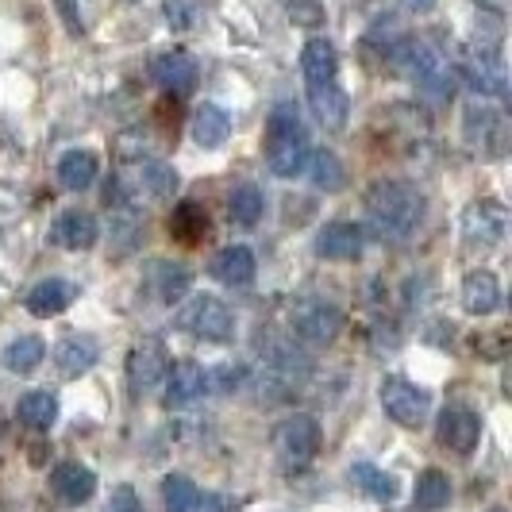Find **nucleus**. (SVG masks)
<instances>
[{"label": "nucleus", "mask_w": 512, "mask_h": 512, "mask_svg": "<svg viewBox=\"0 0 512 512\" xmlns=\"http://www.w3.org/2000/svg\"><path fill=\"white\" fill-rule=\"evenodd\" d=\"M16 420L24 428L47 432L54 420H58V397H54L51 389H31V393L20 397V405H16Z\"/></svg>", "instance_id": "c85d7f7f"}, {"label": "nucleus", "mask_w": 512, "mask_h": 512, "mask_svg": "<svg viewBox=\"0 0 512 512\" xmlns=\"http://www.w3.org/2000/svg\"><path fill=\"white\" fill-rule=\"evenodd\" d=\"M301 70H305L308 89H312V85H328V81H335V74H339V54H335L332 39H324V35L308 39L305 51H301Z\"/></svg>", "instance_id": "b1692460"}, {"label": "nucleus", "mask_w": 512, "mask_h": 512, "mask_svg": "<svg viewBox=\"0 0 512 512\" xmlns=\"http://www.w3.org/2000/svg\"><path fill=\"white\" fill-rule=\"evenodd\" d=\"M436 436L447 451L455 455H470L482 439V416L474 409H462V405H451V409L439 412L436 420Z\"/></svg>", "instance_id": "ddd939ff"}, {"label": "nucleus", "mask_w": 512, "mask_h": 512, "mask_svg": "<svg viewBox=\"0 0 512 512\" xmlns=\"http://www.w3.org/2000/svg\"><path fill=\"white\" fill-rule=\"evenodd\" d=\"M343 308L332 305V301H316V297H305V301H293L289 308V332L297 343H308V347H328L339 339L343 332Z\"/></svg>", "instance_id": "39448f33"}, {"label": "nucleus", "mask_w": 512, "mask_h": 512, "mask_svg": "<svg viewBox=\"0 0 512 512\" xmlns=\"http://www.w3.org/2000/svg\"><path fill=\"white\" fill-rule=\"evenodd\" d=\"M312 181H316L320 189H328V193H339V189H343L347 170H343V162L335 158V151H316V154H312Z\"/></svg>", "instance_id": "f704fd0d"}, {"label": "nucleus", "mask_w": 512, "mask_h": 512, "mask_svg": "<svg viewBox=\"0 0 512 512\" xmlns=\"http://www.w3.org/2000/svg\"><path fill=\"white\" fill-rule=\"evenodd\" d=\"M509 235V212L501 201H474L462 212V243L470 251H497Z\"/></svg>", "instance_id": "1a4fd4ad"}, {"label": "nucleus", "mask_w": 512, "mask_h": 512, "mask_svg": "<svg viewBox=\"0 0 512 512\" xmlns=\"http://www.w3.org/2000/svg\"><path fill=\"white\" fill-rule=\"evenodd\" d=\"M489 512H505V509H489Z\"/></svg>", "instance_id": "79ce46f5"}, {"label": "nucleus", "mask_w": 512, "mask_h": 512, "mask_svg": "<svg viewBox=\"0 0 512 512\" xmlns=\"http://www.w3.org/2000/svg\"><path fill=\"white\" fill-rule=\"evenodd\" d=\"M462 81L474 89V93H482V97H505V89H509V74H505V58H501V47H486V43H478L474 51L462 58L459 66Z\"/></svg>", "instance_id": "9d476101"}, {"label": "nucleus", "mask_w": 512, "mask_h": 512, "mask_svg": "<svg viewBox=\"0 0 512 512\" xmlns=\"http://www.w3.org/2000/svg\"><path fill=\"white\" fill-rule=\"evenodd\" d=\"M451 493H455L451 478H447L443 470H436V466H428V470L416 478V489H412L416 505H420V509H428V512L447 509V505H451Z\"/></svg>", "instance_id": "2f4dec72"}, {"label": "nucleus", "mask_w": 512, "mask_h": 512, "mask_svg": "<svg viewBox=\"0 0 512 512\" xmlns=\"http://www.w3.org/2000/svg\"><path fill=\"white\" fill-rule=\"evenodd\" d=\"M178 193V174L158 162V158H135L128 162L124 178H116V185L108 189V205H128V201H154V205H166L170 197Z\"/></svg>", "instance_id": "7ed1b4c3"}, {"label": "nucleus", "mask_w": 512, "mask_h": 512, "mask_svg": "<svg viewBox=\"0 0 512 512\" xmlns=\"http://www.w3.org/2000/svg\"><path fill=\"white\" fill-rule=\"evenodd\" d=\"M351 482H355L370 501H382V505H389V501L397 497V478H393L389 470H382V466H374V462H355V466H351Z\"/></svg>", "instance_id": "7c9ffc66"}, {"label": "nucleus", "mask_w": 512, "mask_h": 512, "mask_svg": "<svg viewBox=\"0 0 512 512\" xmlns=\"http://www.w3.org/2000/svg\"><path fill=\"white\" fill-rule=\"evenodd\" d=\"M378 397H382L385 416L397 420L401 428H420L428 420V409H432V397L420 385L405 382V378H385L378 385Z\"/></svg>", "instance_id": "9b49d317"}, {"label": "nucleus", "mask_w": 512, "mask_h": 512, "mask_svg": "<svg viewBox=\"0 0 512 512\" xmlns=\"http://www.w3.org/2000/svg\"><path fill=\"white\" fill-rule=\"evenodd\" d=\"M308 108H312V116L324 124V131H343L347 120H351V101H347V93H343L335 81L312 85V89H308Z\"/></svg>", "instance_id": "6ab92c4d"}, {"label": "nucleus", "mask_w": 512, "mask_h": 512, "mask_svg": "<svg viewBox=\"0 0 512 512\" xmlns=\"http://www.w3.org/2000/svg\"><path fill=\"white\" fill-rule=\"evenodd\" d=\"M362 247H366V235L351 220H332L316 231V255L328 262H359Z\"/></svg>", "instance_id": "4468645a"}, {"label": "nucleus", "mask_w": 512, "mask_h": 512, "mask_svg": "<svg viewBox=\"0 0 512 512\" xmlns=\"http://www.w3.org/2000/svg\"><path fill=\"white\" fill-rule=\"evenodd\" d=\"M262 212H266L262 189H258L255 181H235V185L228 189L231 224H239V228H255L258 220H262Z\"/></svg>", "instance_id": "cd10ccee"}, {"label": "nucleus", "mask_w": 512, "mask_h": 512, "mask_svg": "<svg viewBox=\"0 0 512 512\" xmlns=\"http://www.w3.org/2000/svg\"><path fill=\"white\" fill-rule=\"evenodd\" d=\"M320 443H324L320 420L308 416V412H293V416H285L282 424L274 428V451H278L282 466H289V470L308 466L320 455Z\"/></svg>", "instance_id": "423d86ee"}, {"label": "nucleus", "mask_w": 512, "mask_h": 512, "mask_svg": "<svg viewBox=\"0 0 512 512\" xmlns=\"http://www.w3.org/2000/svg\"><path fill=\"white\" fill-rule=\"evenodd\" d=\"M231 135V116L220 108V104H201L197 112H193V143L197 147H224Z\"/></svg>", "instance_id": "a878e982"}, {"label": "nucleus", "mask_w": 512, "mask_h": 512, "mask_svg": "<svg viewBox=\"0 0 512 512\" xmlns=\"http://www.w3.org/2000/svg\"><path fill=\"white\" fill-rule=\"evenodd\" d=\"M97 359H101V347H97L93 335L74 332L54 347V366H58L62 378H81V374H89V370L97 366Z\"/></svg>", "instance_id": "f3484780"}, {"label": "nucleus", "mask_w": 512, "mask_h": 512, "mask_svg": "<svg viewBox=\"0 0 512 512\" xmlns=\"http://www.w3.org/2000/svg\"><path fill=\"white\" fill-rule=\"evenodd\" d=\"M289 12H293V20L301 24V20H312V24H320L324 20V12H320V4L316 0H293L289 4Z\"/></svg>", "instance_id": "58836bf2"}, {"label": "nucleus", "mask_w": 512, "mask_h": 512, "mask_svg": "<svg viewBox=\"0 0 512 512\" xmlns=\"http://www.w3.org/2000/svg\"><path fill=\"white\" fill-rule=\"evenodd\" d=\"M166 20L174 31H193L205 16V0H166Z\"/></svg>", "instance_id": "e433bc0d"}, {"label": "nucleus", "mask_w": 512, "mask_h": 512, "mask_svg": "<svg viewBox=\"0 0 512 512\" xmlns=\"http://www.w3.org/2000/svg\"><path fill=\"white\" fill-rule=\"evenodd\" d=\"M462 135H466L474 154L505 158L509 154V116H505V108L486 101V97L470 101L462 112Z\"/></svg>", "instance_id": "20e7f679"}, {"label": "nucleus", "mask_w": 512, "mask_h": 512, "mask_svg": "<svg viewBox=\"0 0 512 512\" xmlns=\"http://www.w3.org/2000/svg\"><path fill=\"white\" fill-rule=\"evenodd\" d=\"M197 512H239V501L228 497V493H205V489H201Z\"/></svg>", "instance_id": "4c0bfd02"}, {"label": "nucleus", "mask_w": 512, "mask_h": 512, "mask_svg": "<svg viewBox=\"0 0 512 512\" xmlns=\"http://www.w3.org/2000/svg\"><path fill=\"white\" fill-rule=\"evenodd\" d=\"M162 501H166V512H197L201 489L193 486L185 474H166L162 478Z\"/></svg>", "instance_id": "72a5a7b5"}, {"label": "nucleus", "mask_w": 512, "mask_h": 512, "mask_svg": "<svg viewBox=\"0 0 512 512\" xmlns=\"http://www.w3.org/2000/svg\"><path fill=\"white\" fill-rule=\"evenodd\" d=\"M97 239H101V224H97L93 212L70 208V212H62L58 224H54V243L66 247V251H89Z\"/></svg>", "instance_id": "aec40b11"}, {"label": "nucleus", "mask_w": 512, "mask_h": 512, "mask_svg": "<svg viewBox=\"0 0 512 512\" xmlns=\"http://www.w3.org/2000/svg\"><path fill=\"white\" fill-rule=\"evenodd\" d=\"M362 205H366V224H370V231H374L378 239L401 243V239H409L412 231L420 228L428 201H424V193H420L412 181L378 178V181H370Z\"/></svg>", "instance_id": "f257e3e1"}, {"label": "nucleus", "mask_w": 512, "mask_h": 512, "mask_svg": "<svg viewBox=\"0 0 512 512\" xmlns=\"http://www.w3.org/2000/svg\"><path fill=\"white\" fill-rule=\"evenodd\" d=\"M166 370H170V351H166L162 339L143 335V339L128 351V389L135 393V397L151 393L154 385L166 378Z\"/></svg>", "instance_id": "f8f14e48"}, {"label": "nucleus", "mask_w": 512, "mask_h": 512, "mask_svg": "<svg viewBox=\"0 0 512 512\" xmlns=\"http://www.w3.org/2000/svg\"><path fill=\"white\" fill-rule=\"evenodd\" d=\"M51 493L62 505H85L97 493V474L85 462H58L51 470Z\"/></svg>", "instance_id": "2eb2a0df"}, {"label": "nucleus", "mask_w": 512, "mask_h": 512, "mask_svg": "<svg viewBox=\"0 0 512 512\" xmlns=\"http://www.w3.org/2000/svg\"><path fill=\"white\" fill-rule=\"evenodd\" d=\"M178 328L189 335H197V339H205V343H228L231 335H235V312H231L220 297L197 293V297L178 312Z\"/></svg>", "instance_id": "0eeeda50"}, {"label": "nucleus", "mask_w": 512, "mask_h": 512, "mask_svg": "<svg viewBox=\"0 0 512 512\" xmlns=\"http://www.w3.org/2000/svg\"><path fill=\"white\" fill-rule=\"evenodd\" d=\"M189 282H193L189 266H181V262H170V258H154V262H151L147 289L154 293V301H158V305H178L181 297L189 293Z\"/></svg>", "instance_id": "a211bd4d"}, {"label": "nucleus", "mask_w": 512, "mask_h": 512, "mask_svg": "<svg viewBox=\"0 0 512 512\" xmlns=\"http://www.w3.org/2000/svg\"><path fill=\"white\" fill-rule=\"evenodd\" d=\"M501 305V282L493 270H470L462 278V308L474 316H486Z\"/></svg>", "instance_id": "393cba45"}, {"label": "nucleus", "mask_w": 512, "mask_h": 512, "mask_svg": "<svg viewBox=\"0 0 512 512\" xmlns=\"http://www.w3.org/2000/svg\"><path fill=\"white\" fill-rule=\"evenodd\" d=\"M151 77L166 93H189L197 85V62L185 51H166L151 62Z\"/></svg>", "instance_id": "412c9836"}, {"label": "nucleus", "mask_w": 512, "mask_h": 512, "mask_svg": "<svg viewBox=\"0 0 512 512\" xmlns=\"http://www.w3.org/2000/svg\"><path fill=\"white\" fill-rule=\"evenodd\" d=\"M47 359V343L39 335H16L4 351H0V362L8 374H35Z\"/></svg>", "instance_id": "bb28decb"}, {"label": "nucleus", "mask_w": 512, "mask_h": 512, "mask_svg": "<svg viewBox=\"0 0 512 512\" xmlns=\"http://www.w3.org/2000/svg\"><path fill=\"white\" fill-rule=\"evenodd\" d=\"M108 512H139L135 489H131V486H120V489H116V493H112V505H108Z\"/></svg>", "instance_id": "ea45409f"}, {"label": "nucleus", "mask_w": 512, "mask_h": 512, "mask_svg": "<svg viewBox=\"0 0 512 512\" xmlns=\"http://www.w3.org/2000/svg\"><path fill=\"white\" fill-rule=\"evenodd\" d=\"M97 170H101L97 154L77 147V151L62 154V162H58V181H62L70 193H81V189H89V185L97 181Z\"/></svg>", "instance_id": "c756f323"}, {"label": "nucleus", "mask_w": 512, "mask_h": 512, "mask_svg": "<svg viewBox=\"0 0 512 512\" xmlns=\"http://www.w3.org/2000/svg\"><path fill=\"white\" fill-rule=\"evenodd\" d=\"M243 382H247V366H239V362H216L205 370L208 393H235Z\"/></svg>", "instance_id": "c9c22d12"}, {"label": "nucleus", "mask_w": 512, "mask_h": 512, "mask_svg": "<svg viewBox=\"0 0 512 512\" xmlns=\"http://www.w3.org/2000/svg\"><path fill=\"white\" fill-rule=\"evenodd\" d=\"M262 151H266L270 174H278V178H297L308 166V151H312V147H308V131H305V124H301L297 104L282 101L270 108Z\"/></svg>", "instance_id": "f03ea898"}, {"label": "nucleus", "mask_w": 512, "mask_h": 512, "mask_svg": "<svg viewBox=\"0 0 512 512\" xmlns=\"http://www.w3.org/2000/svg\"><path fill=\"white\" fill-rule=\"evenodd\" d=\"M409 12H416V16H428L432 8H436V0H401Z\"/></svg>", "instance_id": "a19ab883"}, {"label": "nucleus", "mask_w": 512, "mask_h": 512, "mask_svg": "<svg viewBox=\"0 0 512 512\" xmlns=\"http://www.w3.org/2000/svg\"><path fill=\"white\" fill-rule=\"evenodd\" d=\"M74 297H77V289L70 282H62V278H43V282L27 293L24 305L31 316L51 320V316H62L66 308L74 305Z\"/></svg>", "instance_id": "5701e85b"}, {"label": "nucleus", "mask_w": 512, "mask_h": 512, "mask_svg": "<svg viewBox=\"0 0 512 512\" xmlns=\"http://www.w3.org/2000/svg\"><path fill=\"white\" fill-rule=\"evenodd\" d=\"M208 389H205V366L201 362H170L166 370V405L170 409H185L193 401H201Z\"/></svg>", "instance_id": "dca6fc26"}, {"label": "nucleus", "mask_w": 512, "mask_h": 512, "mask_svg": "<svg viewBox=\"0 0 512 512\" xmlns=\"http://www.w3.org/2000/svg\"><path fill=\"white\" fill-rule=\"evenodd\" d=\"M258 274V262L251 255V247H224L220 255L212 258V278L220 285H231V289H247V285L255 282Z\"/></svg>", "instance_id": "4be33fe9"}, {"label": "nucleus", "mask_w": 512, "mask_h": 512, "mask_svg": "<svg viewBox=\"0 0 512 512\" xmlns=\"http://www.w3.org/2000/svg\"><path fill=\"white\" fill-rule=\"evenodd\" d=\"M170 235L178 239V243H201L208 235V212L201 205H193V201H185V205L174 208V216H170Z\"/></svg>", "instance_id": "473e14b6"}, {"label": "nucleus", "mask_w": 512, "mask_h": 512, "mask_svg": "<svg viewBox=\"0 0 512 512\" xmlns=\"http://www.w3.org/2000/svg\"><path fill=\"white\" fill-rule=\"evenodd\" d=\"M389 66H393V74L409 77L412 85H420V89H439V85L447 81L443 58H439L428 43H420V39H401V43H393V47H389Z\"/></svg>", "instance_id": "6e6552de"}]
</instances>
